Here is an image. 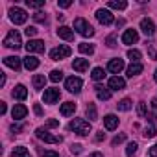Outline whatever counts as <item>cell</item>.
<instances>
[{
	"mask_svg": "<svg viewBox=\"0 0 157 157\" xmlns=\"http://www.w3.org/2000/svg\"><path fill=\"white\" fill-rule=\"evenodd\" d=\"M68 129L74 131V133H78V135H82V137H85V135L91 133V124H89L85 118H74V120L68 124Z\"/></svg>",
	"mask_w": 157,
	"mask_h": 157,
	"instance_id": "obj_1",
	"label": "cell"
},
{
	"mask_svg": "<svg viewBox=\"0 0 157 157\" xmlns=\"http://www.w3.org/2000/svg\"><path fill=\"white\" fill-rule=\"evenodd\" d=\"M74 30L80 33V35H83V37H93L94 35V28L85 19H76L74 21Z\"/></svg>",
	"mask_w": 157,
	"mask_h": 157,
	"instance_id": "obj_2",
	"label": "cell"
},
{
	"mask_svg": "<svg viewBox=\"0 0 157 157\" xmlns=\"http://www.w3.org/2000/svg\"><path fill=\"white\" fill-rule=\"evenodd\" d=\"M4 46H6V48H13V50H19V48L22 46L21 33H19L17 30H11V32L6 35V39H4Z\"/></svg>",
	"mask_w": 157,
	"mask_h": 157,
	"instance_id": "obj_3",
	"label": "cell"
},
{
	"mask_svg": "<svg viewBox=\"0 0 157 157\" xmlns=\"http://www.w3.org/2000/svg\"><path fill=\"white\" fill-rule=\"evenodd\" d=\"M35 135H37V139H41V140H44L48 144H59V142H63V137H56V135L48 133L44 128H37L35 129Z\"/></svg>",
	"mask_w": 157,
	"mask_h": 157,
	"instance_id": "obj_4",
	"label": "cell"
},
{
	"mask_svg": "<svg viewBox=\"0 0 157 157\" xmlns=\"http://www.w3.org/2000/svg\"><path fill=\"white\" fill-rule=\"evenodd\" d=\"M10 19H11V22L13 24H24L26 21H28V13L22 10V8H11L10 10Z\"/></svg>",
	"mask_w": 157,
	"mask_h": 157,
	"instance_id": "obj_5",
	"label": "cell"
},
{
	"mask_svg": "<svg viewBox=\"0 0 157 157\" xmlns=\"http://www.w3.org/2000/svg\"><path fill=\"white\" fill-rule=\"evenodd\" d=\"M70 54H72L70 46H67V44H59V46H56L54 50H50V59H54V61H59V59H65V57H68Z\"/></svg>",
	"mask_w": 157,
	"mask_h": 157,
	"instance_id": "obj_6",
	"label": "cell"
},
{
	"mask_svg": "<svg viewBox=\"0 0 157 157\" xmlns=\"http://www.w3.org/2000/svg\"><path fill=\"white\" fill-rule=\"evenodd\" d=\"M82 85H83V82H82V78H76V76H70V78H67L65 80V89L68 91V93H80L82 91Z\"/></svg>",
	"mask_w": 157,
	"mask_h": 157,
	"instance_id": "obj_7",
	"label": "cell"
},
{
	"mask_svg": "<svg viewBox=\"0 0 157 157\" xmlns=\"http://www.w3.org/2000/svg\"><path fill=\"white\" fill-rule=\"evenodd\" d=\"M26 50H28V54H41V52H44V43L41 39H30L26 43Z\"/></svg>",
	"mask_w": 157,
	"mask_h": 157,
	"instance_id": "obj_8",
	"label": "cell"
},
{
	"mask_svg": "<svg viewBox=\"0 0 157 157\" xmlns=\"http://www.w3.org/2000/svg\"><path fill=\"white\" fill-rule=\"evenodd\" d=\"M96 19H98V22L104 24V26H109V24H113V21H115V19H113V13H111L109 10H104V8L96 11Z\"/></svg>",
	"mask_w": 157,
	"mask_h": 157,
	"instance_id": "obj_9",
	"label": "cell"
},
{
	"mask_svg": "<svg viewBox=\"0 0 157 157\" xmlns=\"http://www.w3.org/2000/svg\"><path fill=\"white\" fill-rule=\"evenodd\" d=\"M59 96H61L59 89H57V87H52V89H44L43 100H44V104H56V102L59 100Z\"/></svg>",
	"mask_w": 157,
	"mask_h": 157,
	"instance_id": "obj_10",
	"label": "cell"
},
{
	"mask_svg": "<svg viewBox=\"0 0 157 157\" xmlns=\"http://www.w3.org/2000/svg\"><path fill=\"white\" fill-rule=\"evenodd\" d=\"M140 30H142V33H144L146 37H151V35L155 33V24H153V21H151V19H142V21H140Z\"/></svg>",
	"mask_w": 157,
	"mask_h": 157,
	"instance_id": "obj_11",
	"label": "cell"
},
{
	"mask_svg": "<svg viewBox=\"0 0 157 157\" xmlns=\"http://www.w3.org/2000/svg\"><path fill=\"white\" fill-rule=\"evenodd\" d=\"M139 41V33L137 30H126L124 35H122V43L124 44H135Z\"/></svg>",
	"mask_w": 157,
	"mask_h": 157,
	"instance_id": "obj_12",
	"label": "cell"
},
{
	"mask_svg": "<svg viewBox=\"0 0 157 157\" xmlns=\"http://www.w3.org/2000/svg\"><path fill=\"white\" fill-rule=\"evenodd\" d=\"M122 68H124V59H120V57H115L107 63V70L113 72V74H118Z\"/></svg>",
	"mask_w": 157,
	"mask_h": 157,
	"instance_id": "obj_13",
	"label": "cell"
},
{
	"mask_svg": "<svg viewBox=\"0 0 157 157\" xmlns=\"http://www.w3.org/2000/svg\"><path fill=\"white\" fill-rule=\"evenodd\" d=\"M26 115H28V107L22 105V104H17V105L11 109V117H13L15 120H22Z\"/></svg>",
	"mask_w": 157,
	"mask_h": 157,
	"instance_id": "obj_14",
	"label": "cell"
},
{
	"mask_svg": "<svg viewBox=\"0 0 157 157\" xmlns=\"http://www.w3.org/2000/svg\"><path fill=\"white\" fill-rule=\"evenodd\" d=\"M124 87H126L124 78H120V76H113L111 80H109V89H111V91H122Z\"/></svg>",
	"mask_w": 157,
	"mask_h": 157,
	"instance_id": "obj_15",
	"label": "cell"
},
{
	"mask_svg": "<svg viewBox=\"0 0 157 157\" xmlns=\"http://www.w3.org/2000/svg\"><path fill=\"white\" fill-rule=\"evenodd\" d=\"M4 65L10 67V68H13V70H21L22 61H21V57H17V56H8V57L4 59Z\"/></svg>",
	"mask_w": 157,
	"mask_h": 157,
	"instance_id": "obj_16",
	"label": "cell"
},
{
	"mask_svg": "<svg viewBox=\"0 0 157 157\" xmlns=\"http://www.w3.org/2000/svg\"><path fill=\"white\" fill-rule=\"evenodd\" d=\"M104 126H105V129H109V131L117 129V128H118V117H117V115H105V117H104Z\"/></svg>",
	"mask_w": 157,
	"mask_h": 157,
	"instance_id": "obj_17",
	"label": "cell"
},
{
	"mask_svg": "<svg viewBox=\"0 0 157 157\" xmlns=\"http://www.w3.org/2000/svg\"><path fill=\"white\" fill-rule=\"evenodd\" d=\"M22 65L28 68V70H35L37 67H39V59L35 57V56H32V54H28L24 59H22Z\"/></svg>",
	"mask_w": 157,
	"mask_h": 157,
	"instance_id": "obj_18",
	"label": "cell"
},
{
	"mask_svg": "<svg viewBox=\"0 0 157 157\" xmlns=\"http://www.w3.org/2000/svg\"><path fill=\"white\" fill-rule=\"evenodd\" d=\"M57 35H59L61 39H65V41H72V39H74V32H72L68 26H59V28H57Z\"/></svg>",
	"mask_w": 157,
	"mask_h": 157,
	"instance_id": "obj_19",
	"label": "cell"
},
{
	"mask_svg": "<svg viewBox=\"0 0 157 157\" xmlns=\"http://www.w3.org/2000/svg\"><path fill=\"white\" fill-rule=\"evenodd\" d=\"M72 68H74L76 72H85V70L89 68V59H74Z\"/></svg>",
	"mask_w": 157,
	"mask_h": 157,
	"instance_id": "obj_20",
	"label": "cell"
},
{
	"mask_svg": "<svg viewBox=\"0 0 157 157\" xmlns=\"http://www.w3.org/2000/svg\"><path fill=\"white\" fill-rule=\"evenodd\" d=\"M144 70V67H142V63H131L129 67H128V70H126V74H128V78H133V76H137V74H140Z\"/></svg>",
	"mask_w": 157,
	"mask_h": 157,
	"instance_id": "obj_21",
	"label": "cell"
},
{
	"mask_svg": "<svg viewBox=\"0 0 157 157\" xmlns=\"http://www.w3.org/2000/svg\"><path fill=\"white\" fill-rule=\"evenodd\" d=\"M94 91H96L98 100H109V98H111V91H109V89H105L104 85H96V87H94Z\"/></svg>",
	"mask_w": 157,
	"mask_h": 157,
	"instance_id": "obj_22",
	"label": "cell"
},
{
	"mask_svg": "<svg viewBox=\"0 0 157 157\" xmlns=\"http://www.w3.org/2000/svg\"><path fill=\"white\" fill-rule=\"evenodd\" d=\"M59 111H61L63 117H70V115H74V111H76V104H74V102H65Z\"/></svg>",
	"mask_w": 157,
	"mask_h": 157,
	"instance_id": "obj_23",
	"label": "cell"
},
{
	"mask_svg": "<svg viewBox=\"0 0 157 157\" xmlns=\"http://www.w3.org/2000/svg\"><path fill=\"white\" fill-rule=\"evenodd\" d=\"M13 98H17V100H26V96H28V91H26V87L24 85H17L15 89H13Z\"/></svg>",
	"mask_w": 157,
	"mask_h": 157,
	"instance_id": "obj_24",
	"label": "cell"
},
{
	"mask_svg": "<svg viewBox=\"0 0 157 157\" xmlns=\"http://www.w3.org/2000/svg\"><path fill=\"white\" fill-rule=\"evenodd\" d=\"M44 83H46V78L43 74H35L33 76V89L41 91V89H44Z\"/></svg>",
	"mask_w": 157,
	"mask_h": 157,
	"instance_id": "obj_25",
	"label": "cell"
},
{
	"mask_svg": "<svg viewBox=\"0 0 157 157\" xmlns=\"http://www.w3.org/2000/svg\"><path fill=\"white\" fill-rule=\"evenodd\" d=\"M93 80L94 82H100V80H104V78H105V70L102 68V67H96V68H93Z\"/></svg>",
	"mask_w": 157,
	"mask_h": 157,
	"instance_id": "obj_26",
	"label": "cell"
},
{
	"mask_svg": "<svg viewBox=\"0 0 157 157\" xmlns=\"http://www.w3.org/2000/svg\"><path fill=\"white\" fill-rule=\"evenodd\" d=\"M11 155H13V157H32L30 151H28L24 146H17V148L11 151Z\"/></svg>",
	"mask_w": 157,
	"mask_h": 157,
	"instance_id": "obj_27",
	"label": "cell"
},
{
	"mask_svg": "<svg viewBox=\"0 0 157 157\" xmlns=\"http://www.w3.org/2000/svg\"><path fill=\"white\" fill-rule=\"evenodd\" d=\"M109 8L113 10H126L128 8V2H124V0H109Z\"/></svg>",
	"mask_w": 157,
	"mask_h": 157,
	"instance_id": "obj_28",
	"label": "cell"
},
{
	"mask_svg": "<svg viewBox=\"0 0 157 157\" xmlns=\"http://www.w3.org/2000/svg\"><path fill=\"white\" fill-rule=\"evenodd\" d=\"M78 50H80L82 54H85V56L94 54V46H93V44H89V43H82L80 46H78Z\"/></svg>",
	"mask_w": 157,
	"mask_h": 157,
	"instance_id": "obj_29",
	"label": "cell"
},
{
	"mask_svg": "<svg viewBox=\"0 0 157 157\" xmlns=\"http://www.w3.org/2000/svg\"><path fill=\"white\" fill-rule=\"evenodd\" d=\"M117 107H118V111H129L131 109V100L129 98H124V100H120L117 104Z\"/></svg>",
	"mask_w": 157,
	"mask_h": 157,
	"instance_id": "obj_30",
	"label": "cell"
},
{
	"mask_svg": "<svg viewBox=\"0 0 157 157\" xmlns=\"http://www.w3.org/2000/svg\"><path fill=\"white\" fill-rule=\"evenodd\" d=\"M63 80V72L61 70H52L50 72V82L52 83H57V82H61Z\"/></svg>",
	"mask_w": 157,
	"mask_h": 157,
	"instance_id": "obj_31",
	"label": "cell"
},
{
	"mask_svg": "<svg viewBox=\"0 0 157 157\" xmlns=\"http://www.w3.org/2000/svg\"><path fill=\"white\" fill-rule=\"evenodd\" d=\"M128 57L131 59V63H139V59H140V52L135 50V48H131V50H128Z\"/></svg>",
	"mask_w": 157,
	"mask_h": 157,
	"instance_id": "obj_32",
	"label": "cell"
},
{
	"mask_svg": "<svg viewBox=\"0 0 157 157\" xmlns=\"http://www.w3.org/2000/svg\"><path fill=\"white\" fill-rule=\"evenodd\" d=\"M87 117H89L91 120H96V118H98V113H96V105H94V104H89V105H87Z\"/></svg>",
	"mask_w": 157,
	"mask_h": 157,
	"instance_id": "obj_33",
	"label": "cell"
},
{
	"mask_svg": "<svg viewBox=\"0 0 157 157\" xmlns=\"http://www.w3.org/2000/svg\"><path fill=\"white\" fill-rule=\"evenodd\" d=\"M26 6L33 8V10H39V8L44 6V0H26Z\"/></svg>",
	"mask_w": 157,
	"mask_h": 157,
	"instance_id": "obj_34",
	"label": "cell"
},
{
	"mask_svg": "<svg viewBox=\"0 0 157 157\" xmlns=\"http://www.w3.org/2000/svg\"><path fill=\"white\" fill-rule=\"evenodd\" d=\"M142 135H144L146 139H151V137H155V135H157V129H155V126H146Z\"/></svg>",
	"mask_w": 157,
	"mask_h": 157,
	"instance_id": "obj_35",
	"label": "cell"
},
{
	"mask_svg": "<svg viewBox=\"0 0 157 157\" xmlns=\"http://www.w3.org/2000/svg\"><path fill=\"white\" fill-rule=\"evenodd\" d=\"M137 148H139V144H137V142H129V144H128V148H126V155H128V157H133V155L137 153Z\"/></svg>",
	"mask_w": 157,
	"mask_h": 157,
	"instance_id": "obj_36",
	"label": "cell"
},
{
	"mask_svg": "<svg viewBox=\"0 0 157 157\" xmlns=\"http://www.w3.org/2000/svg\"><path fill=\"white\" fill-rule=\"evenodd\" d=\"M137 115H139V117H146V115H148V113H146V104H144V102H140V104L137 105Z\"/></svg>",
	"mask_w": 157,
	"mask_h": 157,
	"instance_id": "obj_37",
	"label": "cell"
},
{
	"mask_svg": "<svg viewBox=\"0 0 157 157\" xmlns=\"http://www.w3.org/2000/svg\"><path fill=\"white\" fill-rule=\"evenodd\" d=\"M33 21H35V22H46V15H44L43 11H37V13L33 15Z\"/></svg>",
	"mask_w": 157,
	"mask_h": 157,
	"instance_id": "obj_38",
	"label": "cell"
},
{
	"mask_svg": "<svg viewBox=\"0 0 157 157\" xmlns=\"http://www.w3.org/2000/svg\"><path fill=\"white\" fill-rule=\"evenodd\" d=\"M24 33H26L28 37H35V35H37V28H35V26H28V28L24 30Z\"/></svg>",
	"mask_w": 157,
	"mask_h": 157,
	"instance_id": "obj_39",
	"label": "cell"
},
{
	"mask_svg": "<svg viewBox=\"0 0 157 157\" xmlns=\"http://www.w3.org/2000/svg\"><path fill=\"white\" fill-rule=\"evenodd\" d=\"M126 140V133H120V135H117L115 139H113V146H117V144H120V142H124Z\"/></svg>",
	"mask_w": 157,
	"mask_h": 157,
	"instance_id": "obj_40",
	"label": "cell"
},
{
	"mask_svg": "<svg viewBox=\"0 0 157 157\" xmlns=\"http://www.w3.org/2000/svg\"><path fill=\"white\" fill-rule=\"evenodd\" d=\"M70 151H72L74 155H80V153H82V144H72V146H70Z\"/></svg>",
	"mask_w": 157,
	"mask_h": 157,
	"instance_id": "obj_41",
	"label": "cell"
},
{
	"mask_svg": "<svg viewBox=\"0 0 157 157\" xmlns=\"http://www.w3.org/2000/svg\"><path fill=\"white\" fill-rule=\"evenodd\" d=\"M10 129H11L13 133H21V131L24 129V126H22V124H11V128H10Z\"/></svg>",
	"mask_w": 157,
	"mask_h": 157,
	"instance_id": "obj_42",
	"label": "cell"
},
{
	"mask_svg": "<svg viewBox=\"0 0 157 157\" xmlns=\"http://www.w3.org/2000/svg\"><path fill=\"white\" fill-rule=\"evenodd\" d=\"M107 46H109V48H115V46H117V39H115V35L107 37Z\"/></svg>",
	"mask_w": 157,
	"mask_h": 157,
	"instance_id": "obj_43",
	"label": "cell"
},
{
	"mask_svg": "<svg viewBox=\"0 0 157 157\" xmlns=\"http://www.w3.org/2000/svg\"><path fill=\"white\" fill-rule=\"evenodd\" d=\"M57 126H59V120H56V118H50L46 122V128H57Z\"/></svg>",
	"mask_w": 157,
	"mask_h": 157,
	"instance_id": "obj_44",
	"label": "cell"
},
{
	"mask_svg": "<svg viewBox=\"0 0 157 157\" xmlns=\"http://www.w3.org/2000/svg\"><path fill=\"white\" fill-rule=\"evenodd\" d=\"M43 157H59V153L54 151V150H46V151L43 153Z\"/></svg>",
	"mask_w": 157,
	"mask_h": 157,
	"instance_id": "obj_45",
	"label": "cell"
},
{
	"mask_svg": "<svg viewBox=\"0 0 157 157\" xmlns=\"http://www.w3.org/2000/svg\"><path fill=\"white\" fill-rule=\"evenodd\" d=\"M70 4H72L70 0H59V2H57V6H59V8H68Z\"/></svg>",
	"mask_w": 157,
	"mask_h": 157,
	"instance_id": "obj_46",
	"label": "cell"
},
{
	"mask_svg": "<svg viewBox=\"0 0 157 157\" xmlns=\"http://www.w3.org/2000/svg\"><path fill=\"white\" fill-rule=\"evenodd\" d=\"M146 118H148V120H150L153 126H157V117H155L153 113H151V115H146Z\"/></svg>",
	"mask_w": 157,
	"mask_h": 157,
	"instance_id": "obj_47",
	"label": "cell"
},
{
	"mask_svg": "<svg viewBox=\"0 0 157 157\" xmlns=\"http://www.w3.org/2000/svg\"><path fill=\"white\" fill-rule=\"evenodd\" d=\"M148 153H150V157H157V144H153V146L150 148V151H148Z\"/></svg>",
	"mask_w": 157,
	"mask_h": 157,
	"instance_id": "obj_48",
	"label": "cell"
},
{
	"mask_svg": "<svg viewBox=\"0 0 157 157\" xmlns=\"http://www.w3.org/2000/svg\"><path fill=\"white\" fill-rule=\"evenodd\" d=\"M33 111H35V115H37V117H41V115H43V109H41V105H39V104H35V105H33Z\"/></svg>",
	"mask_w": 157,
	"mask_h": 157,
	"instance_id": "obj_49",
	"label": "cell"
},
{
	"mask_svg": "<svg viewBox=\"0 0 157 157\" xmlns=\"http://www.w3.org/2000/svg\"><path fill=\"white\" fill-rule=\"evenodd\" d=\"M104 139H105V133H104V131H98V133H96V140L100 142V140H104Z\"/></svg>",
	"mask_w": 157,
	"mask_h": 157,
	"instance_id": "obj_50",
	"label": "cell"
},
{
	"mask_svg": "<svg viewBox=\"0 0 157 157\" xmlns=\"http://www.w3.org/2000/svg\"><path fill=\"white\" fill-rule=\"evenodd\" d=\"M150 56H151V59H157V50L153 46H150Z\"/></svg>",
	"mask_w": 157,
	"mask_h": 157,
	"instance_id": "obj_51",
	"label": "cell"
},
{
	"mask_svg": "<svg viewBox=\"0 0 157 157\" xmlns=\"http://www.w3.org/2000/svg\"><path fill=\"white\" fill-rule=\"evenodd\" d=\"M6 111H8V107H6V102H0V113L4 115Z\"/></svg>",
	"mask_w": 157,
	"mask_h": 157,
	"instance_id": "obj_52",
	"label": "cell"
},
{
	"mask_svg": "<svg viewBox=\"0 0 157 157\" xmlns=\"http://www.w3.org/2000/svg\"><path fill=\"white\" fill-rule=\"evenodd\" d=\"M150 104H151V107H153V109H157V98H153Z\"/></svg>",
	"mask_w": 157,
	"mask_h": 157,
	"instance_id": "obj_53",
	"label": "cell"
},
{
	"mask_svg": "<svg viewBox=\"0 0 157 157\" xmlns=\"http://www.w3.org/2000/svg\"><path fill=\"white\" fill-rule=\"evenodd\" d=\"M89 157H104V155H102V153H100V151H94V153H91V155H89Z\"/></svg>",
	"mask_w": 157,
	"mask_h": 157,
	"instance_id": "obj_54",
	"label": "cell"
},
{
	"mask_svg": "<svg viewBox=\"0 0 157 157\" xmlns=\"http://www.w3.org/2000/svg\"><path fill=\"white\" fill-rule=\"evenodd\" d=\"M4 83H6V76L2 74V76H0V85H4Z\"/></svg>",
	"mask_w": 157,
	"mask_h": 157,
	"instance_id": "obj_55",
	"label": "cell"
},
{
	"mask_svg": "<svg viewBox=\"0 0 157 157\" xmlns=\"http://www.w3.org/2000/svg\"><path fill=\"white\" fill-rule=\"evenodd\" d=\"M120 26H124V21L120 19V21H117V28H120Z\"/></svg>",
	"mask_w": 157,
	"mask_h": 157,
	"instance_id": "obj_56",
	"label": "cell"
},
{
	"mask_svg": "<svg viewBox=\"0 0 157 157\" xmlns=\"http://www.w3.org/2000/svg\"><path fill=\"white\" fill-rule=\"evenodd\" d=\"M153 80L157 82V68H155V74H153Z\"/></svg>",
	"mask_w": 157,
	"mask_h": 157,
	"instance_id": "obj_57",
	"label": "cell"
}]
</instances>
